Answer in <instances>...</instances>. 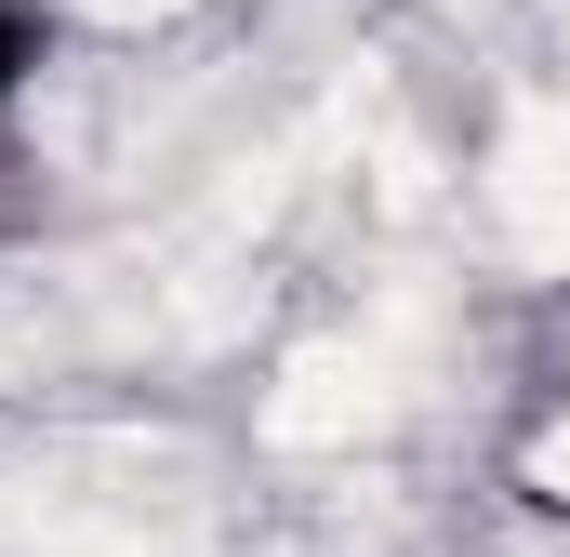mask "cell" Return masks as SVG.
<instances>
[{
  "instance_id": "cell-1",
  "label": "cell",
  "mask_w": 570,
  "mask_h": 557,
  "mask_svg": "<svg viewBox=\"0 0 570 557\" xmlns=\"http://www.w3.org/2000/svg\"><path fill=\"white\" fill-rule=\"evenodd\" d=\"M40 53H53V13H40V0H0V107L40 80Z\"/></svg>"
}]
</instances>
